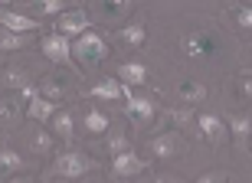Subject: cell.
<instances>
[{
	"label": "cell",
	"instance_id": "obj_2",
	"mask_svg": "<svg viewBox=\"0 0 252 183\" xmlns=\"http://www.w3.org/2000/svg\"><path fill=\"white\" fill-rule=\"evenodd\" d=\"M89 170H95L92 157L79 154V151H69V154L56 157V164H53L49 174H53V177H82V174H89Z\"/></svg>",
	"mask_w": 252,
	"mask_h": 183
},
{
	"label": "cell",
	"instance_id": "obj_23",
	"mask_svg": "<svg viewBox=\"0 0 252 183\" xmlns=\"http://www.w3.org/2000/svg\"><path fill=\"white\" fill-rule=\"evenodd\" d=\"M125 151H128V137H125V131H112V134H108V154H125Z\"/></svg>",
	"mask_w": 252,
	"mask_h": 183
},
{
	"label": "cell",
	"instance_id": "obj_7",
	"mask_svg": "<svg viewBox=\"0 0 252 183\" xmlns=\"http://www.w3.org/2000/svg\"><path fill=\"white\" fill-rule=\"evenodd\" d=\"M0 27L10 30V33H17V36H27V33H33V30L39 27V23L30 20V17H20V13H13V10H0Z\"/></svg>",
	"mask_w": 252,
	"mask_h": 183
},
{
	"label": "cell",
	"instance_id": "obj_5",
	"mask_svg": "<svg viewBox=\"0 0 252 183\" xmlns=\"http://www.w3.org/2000/svg\"><path fill=\"white\" fill-rule=\"evenodd\" d=\"M122 98L128 101V115L131 118H138L141 124H148L151 118H154V105H151V98H138L131 89H125L122 85Z\"/></svg>",
	"mask_w": 252,
	"mask_h": 183
},
{
	"label": "cell",
	"instance_id": "obj_15",
	"mask_svg": "<svg viewBox=\"0 0 252 183\" xmlns=\"http://www.w3.org/2000/svg\"><path fill=\"white\" fill-rule=\"evenodd\" d=\"M118 43L131 46V49H138V46L144 43V27H141V23H131V27H122V30H118Z\"/></svg>",
	"mask_w": 252,
	"mask_h": 183
},
{
	"label": "cell",
	"instance_id": "obj_25",
	"mask_svg": "<svg viewBox=\"0 0 252 183\" xmlns=\"http://www.w3.org/2000/svg\"><path fill=\"white\" fill-rule=\"evenodd\" d=\"M164 115H167L174 124H180V128H187L190 121H193V111L190 108H170V111H164Z\"/></svg>",
	"mask_w": 252,
	"mask_h": 183
},
{
	"label": "cell",
	"instance_id": "obj_18",
	"mask_svg": "<svg viewBox=\"0 0 252 183\" xmlns=\"http://www.w3.org/2000/svg\"><path fill=\"white\" fill-rule=\"evenodd\" d=\"M27 167V160L17 154V151H10V147H3L0 151V174H10V170H23Z\"/></svg>",
	"mask_w": 252,
	"mask_h": 183
},
{
	"label": "cell",
	"instance_id": "obj_28",
	"mask_svg": "<svg viewBox=\"0 0 252 183\" xmlns=\"http://www.w3.org/2000/svg\"><path fill=\"white\" fill-rule=\"evenodd\" d=\"M65 95V82H46L43 85V98H59Z\"/></svg>",
	"mask_w": 252,
	"mask_h": 183
},
{
	"label": "cell",
	"instance_id": "obj_9",
	"mask_svg": "<svg viewBox=\"0 0 252 183\" xmlns=\"http://www.w3.org/2000/svg\"><path fill=\"white\" fill-rule=\"evenodd\" d=\"M151 151H154L158 157H174V154L184 151V137H180L177 131H167V134H160V137L151 141Z\"/></svg>",
	"mask_w": 252,
	"mask_h": 183
},
{
	"label": "cell",
	"instance_id": "obj_24",
	"mask_svg": "<svg viewBox=\"0 0 252 183\" xmlns=\"http://www.w3.org/2000/svg\"><path fill=\"white\" fill-rule=\"evenodd\" d=\"M30 10L33 13H63L65 3L63 0H43V3H30Z\"/></svg>",
	"mask_w": 252,
	"mask_h": 183
},
{
	"label": "cell",
	"instance_id": "obj_22",
	"mask_svg": "<svg viewBox=\"0 0 252 183\" xmlns=\"http://www.w3.org/2000/svg\"><path fill=\"white\" fill-rule=\"evenodd\" d=\"M30 43V36H17L10 30H0V49H23Z\"/></svg>",
	"mask_w": 252,
	"mask_h": 183
},
{
	"label": "cell",
	"instance_id": "obj_6",
	"mask_svg": "<svg viewBox=\"0 0 252 183\" xmlns=\"http://www.w3.org/2000/svg\"><path fill=\"white\" fill-rule=\"evenodd\" d=\"M184 49H187L190 56H210L216 49V36L210 33V30L190 33V36H184Z\"/></svg>",
	"mask_w": 252,
	"mask_h": 183
},
{
	"label": "cell",
	"instance_id": "obj_4",
	"mask_svg": "<svg viewBox=\"0 0 252 183\" xmlns=\"http://www.w3.org/2000/svg\"><path fill=\"white\" fill-rule=\"evenodd\" d=\"M148 157H134L131 151H125V154H118L112 160V174L115 177H134V174H144L148 170Z\"/></svg>",
	"mask_w": 252,
	"mask_h": 183
},
{
	"label": "cell",
	"instance_id": "obj_14",
	"mask_svg": "<svg viewBox=\"0 0 252 183\" xmlns=\"http://www.w3.org/2000/svg\"><path fill=\"white\" fill-rule=\"evenodd\" d=\"M85 95H92V98H102V101H115V98H122V85L115 82V79H108V82H98L95 89H89Z\"/></svg>",
	"mask_w": 252,
	"mask_h": 183
},
{
	"label": "cell",
	"instance_id": "obj_13",
	"mask_svg": "<svg viewBox=\"0 0 252 183\" xmlns=\"http://www.w3.org/2000/svg\"><path fill=\"white\" fill-rule=\"evenodd\" d=\"M27 147L33 151V154H49V151H53V137H49L43 128H33L27 134Z\"/></svg>",
	"mask_w": 252,
	"mask_h": 183
},
{
	"label": "cell",
	"instance_id": "obj_20",
	"mask_svg": "<svg viewBox=\"0 0 252 183\" xmlns=\"http://www.w3.org/2000/svg\"><path fill=\"white\" fill-rule=\"evenodd\" d=\"M85 131H92V134H102V131H108V118H105L98 108H92L89 115H85Z\"/></svg>",
	"mask_w": 252,
	"mask_h": 183
},
{
	"label": "cell",
	"instance_id": "obj_12",
	"mask_svg": "<svg viewBox=\"0 0 252 183\" xmlns=\"http://www.w3.org/2000/svg\"><path fill=\"white\" fill-rule=\"evenodd\" d=\"M17 121H20V101L0 98V128H17Z\"/></svg>",
	"mask_w": 252,
	"mask_h": 183
},
{
	"label": "cell",
	"instance_id": "obj_3",
	"mask_svg": "<svg viewBox=\"0 0 252 183\" xmlns=\"http://www.w3.org/2000/svg\"><path fill=\"white\" fill-rule=\"evenodd\" d=\"M89 27H92V17H89L85 10H69V13H63V17L56 20L59 36H65V33H75V36H82V33H89Z\"/></svg>",
	"mask_w": 252,
	"mask_h": 183
},
{
	"label": "cell",
	"instance_id": "obj_10",
	"mask_svg": "<svg viewBox=\"0 0 252 183\" xmlns=\"http://www.w3.org/2000/svg\"><path fill=\"white\" fill-rule=\"evenodd\" d=\"M200 128H203V137L213 147L226 141V128H223V121L216 118V115H200Z\"/></svg>",
	"mask_w": 252,
	"mask_h": 183
},
{
	"label": "cell",
	"instance_id": "obj_31",
	"mask_svg": "<svg viewBox=\"0 0 252 183\" xmlns=\"http://www.w3.org/2000/svg\"><path fill=\"white\" fill-rule=\"evenodd\" d=\"M236 17H239V23H243V27H249V23H252V13H249V10H239V13H236Z\"/></svg>",
	"mask_w": 252,
	"mask_h": 183
},
{
	"label": "cell",
	"instance_id": "obj_1",
	"mask_svg": "<svg viewBox=\"0 0 252 183\" xmlns=\"http://www.w3.org/2000/svg\"><path fill=\"white\" fill-rule=\"evenodd\" d=\"M72 53L79 56V62H82V65H98L108 49H105V39L98 36V33H82V36L75 39Z\"/></svg>",
	"mask_w": 252,
	"mask_h": 183
},
{
	"label": "cell",
	"instance_id": "obj_27",
	"mask_svg": "<svg viewBox=\"0 0 252 183\" xmlns=\"http://www.w3.org/2000/svg\"><path fill=\"white\" fill-rule=\"evenodd\" d=\"M229 128H233L236 141H246L249 137V118H229Z\"/></svg>",
	"mask_w": 252,
	"mask_h": 183
},
{
	"label": "cell",
	"instance_id": "obj_16",
	"mask_svg": "<svg viewBox=\"0 0 252 183\" xmlns=\"http://www.w3.org/2000/svg\"><path fill=\"white\" fill-rule=\"evenodd\" d=\"M118 75H122L125 82H131V85L148 82V72H144V65H141V62H125V65H118Z\"/></svg>",
	"mask_w": 252,
	"mask_h": 183
},
{
	"label": "cell",
	"instance_id": "obj_21",
	"mask_svg": "<svg viewBox=\"0 0 252 183\" xmlns=\"http://www.w3.org/2000/svg\"><path fill=\"white\" fill-rule=\"evenodd\" d=\"M0 79H3V85H17V89H27V85H33V82H30V72H27V69H7Z\"/></svg>",
	"mask_w": 252,
	"mask_h": 183
},
{
	"label": "cell",
	"instance_id": "obj_30",
	"mask_svg": "<svg viewBox=\"0 0 252 183\" xmlns=\"http://www.w3.org/2000/svg\"><path fill=\"white\" fill-rule=\"evenodd\" d=\"M151 183H184V180H180L177 174H158V177H154Z\"/></svg>",
	"mask_w": 252,
	"mask_h": 183
},
{
	"label": "cell",
	"instance_id": "obj_26",
	"mask_svg": "<svg viewBox=\"0 0 252 183\" xmlns=\"http://www.w3.org/2000/svg\"><path fill=\"white\" fill-rule=\"evenodd\" d=\"M56 134L59 137H72V111L56 115Z\"/></svg>",
	"mask_w": 252,
	"mask_h": 183
},
{
	"label": "cell",
	"instance_id": "obj_19",
	"mask_svg": "<svg viewBox=\"0 0 252 183\" xmlns=\"http://www.w3.org/2000/svg\"><path fill=\"white\" fill-rule=\"evenodd\" d=\"M177 95H180L184 101H203V98H206V89H203L200 82H190V79H187V82L177 85Z\"/></svg>",
	"mask_w": 252,
	"mask_h": 183
},
{
	"label": "cell",
	"instance_id": "obj_29",
	"mask_svg": "<svg viewBox=\"0 0 252 183\" xmlns=\"http://www.w3.org/2000/svg\"><path fill=\"white\" fill-rule=\"evenodd\" d=\"M196 183H226V174L223 170H213V174H203Z\"/></svg>",
	"mask_w": 252,
	"mask_h": 183
},
{
	"label": "cell",
	"instance_id": "obj_11",
	"mask_svg": "<svg viewBox=\"0 0 252 183\" xmlns=\"http://www.w3.org/2000/svg\"><path fill=\"white\" fill-rule=\"evenodd\" d=\"M27 111H30V118H33V121L43 124V121H49L53 115H56V105H53L49 98H43V95H36V98L27 105Z\"/></svg>",
	"mask_w": 252,
	"mask_h": 183
},
{
	"label": "cell",
	"instance_id": "obj_17",
	"mask_svg": "<svg viewBox=\"0 0 252 183\" xmlns=\"http://www.w3.org/2000/svg\"><path fill=\"white\" fill-rule=\"evenodd\" d=\"M92 10L105 20H122V17L131 13V3H98V7H92Z\"/></svg>",
	"mask_w": 252,
	"mask_h": 183
},
{
	"label": "cell",
	"instance_id": "obj_32",
	"mask_svg": "<svg viewBox=\"0 0 252 183\" xmlns=\"http://www.w3.org/2000/svg\"><path fill=\"white\" fill-rule=\"evenodd\" d=\"M7 183H30V180H23V177H20V180H7Z\"/></svg>",
	"mask_w": 252,
	"mask_h": 183
},
{
	"label": "cell",
	"instance_id": "obj_8",
	"mask_svg": "<svg viewBox=\"0 0 252 183\" xmlns=\"http://www.w3.org/2000/svg\"><path fill=\"white\" fill-rule=\"evenodd\" d=\"M43 53H46V59H53V62H69V59H72L69 39L59 36V33H53V36L43 39Z\"/></svg>",
	"mask_w": 252,
	"mask_h": 183
}]
</instances>
